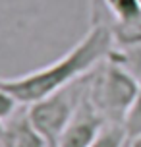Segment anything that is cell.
<instances>
[{
	"label": "cell",
	"instance_id": "8",
	"mask_svg": "<svg viewBox=\"0 0 141 147\" xmlns=\"http://www.w3.org/2000/svg\"><path fill=\"white\" fill-rule=\"evenodd\" d=\"M21 107L23 105L19 103L12 93H8L6 89L0 87V120H2V122L10 120Z\"/></svg>",
	"mask_w": 141,
	"mask_h": 147
},
{
	"label": "cell",
	"instance_id": "1",
	"mask_svg": "<svg viewBox=\"0 0 141 147\" xmlns=\"http://www.w3.org/2000/svg\"><path fill=\"white\" fill-rule=\"evenodd\" d=\"M114 43L116 41L110 25L95 22L91 23L89 31L58 60L21 76H0V87L12 93L23 107H29L93 72L112 54Z\"/></svg>",
	"mask_w": 141,
	"mask_h": 147
},
{
	"label": "cell",
	"instance_id": "2",
	"mask_svg": "<svg viewBox=\"0 0 141 147\" xmlns=\"http://www.w3.org/2000/svg\"><path fill=\"white\" fill-rule=\"evenodd\" d=\"M139 89V76L114 54L89 74L87 99L101 116L112 124H124Z\"/></svg>",
	"mask_w": 141,
	"mask_h": 147
},
{
	"label": "cell",
	"instance_id": "11",
	"mask_svg": "<svg viewBox=\"0 0 141 147\" xmlns=\"http://www.w3.org/2000/svg\"><path fill=\"white\" fill-rule=\"evenodd\" d=\"M139 2H141V0H139Z\"/></svg>",
	"mask_w": 141,
	"mask_h": 147
},
{
	"label": "cell",
	"instance_id": "5",
	"mask_svg": "<svg viewBox=\"0 0 141 147\" xmlns=\"http://www.w3.org/2000/svg\"><path fill=\"white\" fill-rule=\"evenodd\" d=\"M0 147H48L46 140L31 124L27 107H21L10 120L4 122Z\"/></svg>",
	"mask_w": 141,
	"mask_h": 147
},
{
	"label": "cell",
	"instance_id": "7",
	"mask_svg": "<svg viewBox=\"0 0 141 147\" xmlns=\"http://www.w3.org/2000/svg\"><path fill=\"white\" fill-rule=\"evenodd\" d=\"M124 128H126V134L130 140L141 136V74H139V89H137V95H135V101L132 105V109L126 114Z\"/></svg>",
	"mask_w": 141,
	"mask_h": 147
},
{
	"label": "cell",
	"instance_id": "9",
	"mask_svg": "<svg viewBox=\"0 0 141 147\" xmlns=\"http://www.w3.org/2000/svg\"><path fill=\"white\" fill-rule=\"evenodd\" d=\"M130 147H141V136L132 138V140H130Z\"/></svg>",
	"mask_w": 141,
	"mask_h": 147
},
{
	"label": "cell",
	"instance_id": "4",
	"mask_svg": "<svg viewBox=\"0 0 141 147\" xmlns=\"http://www.w3.org/2000/svg\"><path fill=\"white\" fill-rule=\"evenodd\" d=\"M104 124H106V120L91 105L87 93H85L83 101L75 109L72 120L64 128L56 147H91V143L97 140V136L101 134Z\"/></svg>",
	"mask_w": 141,
	"mask_h": 147
},
{
	"label": "cell",
	"instance_id": "10",
	"mask_svg": "<svg viewBox=\"0 0 141 147\" xmlns=\"http://www.w3.org/2000/svg\"><path fill=\"white\" fill-rule=\"evenodd\" d=\"M2 134H4V122L0 120V138H2Z\"/></svg>",
	"mask_w": 141,
	"mask_h": 147
},
{
	"label": "cell",
	"instance_id": "3",
	"mask_svg": "<svg viewBox=\"0 0 141 147\" xmlns=\"http://www.w3.org/2000/svg\"><path fill=\"white\" fill-rule=\"evenodd\" d=\"M89 74L70 83L68 87L27 107L31 124L46 140L48 147H56L64 128L72 120L79 103L83 101V97L87 93V85H89Z\"/></svg>",
	"mask_w": 141,
	"mask_h": 147
},
{
	"label": "cell",
	"instance_id": "6",
	"mask_svg": "<svg viewBox=\"0 0 141 147\" xmlns=\"http://www.w3.org/2000/svg\"><path fill=\"white\" fill-rule=\"evenodd\" d=\"M128 141H130V138L126 134L124 124L106 122L101 134L97 136V140L91 143V147H126Z\"/></svg>",
	"mask_w": 141,
	"mask_h": 147
}]
</instances>
